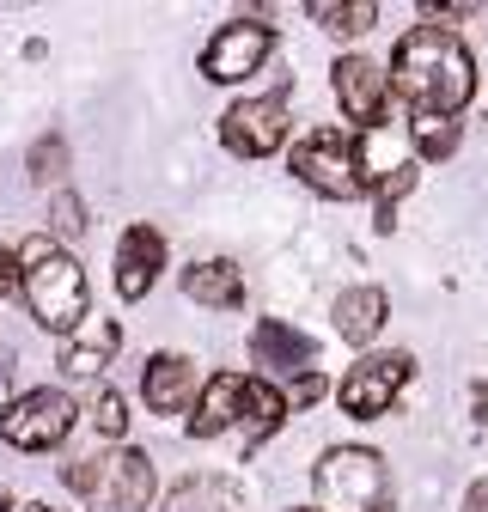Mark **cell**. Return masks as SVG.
Listing matches in <instances>:
<instances>
[{"instance_id": "2e32d148", "label": "cell", "mask_w": 488, "mask_h": 512, "mask_svg": "<svg viewBox=\"0 0 488 512\" xmlns=\"http://www.w3.org/2000/svg\"><path fill=\"white\" fill-rule=\"evenodd\" d=\"M385 317H391L385 287H348V293L336 299V336L354 342V348H366V342L385 330Z\"/></svg>"}, {"instance_id": "d6986e66", "label": "cell", "mask_w": 488, "mask_h": 512, "mask_svg": "<svg viewBox=\"0 0 488 512\" xmlns=\"http://www.w3.org/2000/svg\"><path fill=\"white\" fill-rule=\"evenodd\" d=\"M281 421H287V397L275 391L269 378H244V415H238V427H244V445L269 439Z\"/></svg>"}, {"instance_id": "8992f818", "label": "cell", "mask_w": 488, "mask_h": 512, "mask_svg": "<svg viewBox=\"0 0 488 512\" xmlns=\"http://www.w3.org/2000/svg\"><path fill=\"white\" fill-rule=\"evenodd\" d=\"M74 397L68 391H25V397H13L7 403V415H0V439L7 445H19V452H49V445H61L74 433Z\"/></svg>"}, {"instance_id": "603a6c76", "label": "cell", "mask_w": 488, "mask_h": 512, "mask_svg": "<svg viewBox=\"0 0 488 512\" xmlns=\"http://www.w3.org/2000/svg\"><path fill=\"white\" fill-rule=\"evenodd\" d=\"M92 427H98L104 439H122V433H129V403H122V391H98V397H92Z\"/></svg>"}, {"instance_id": "3957f363", "label": "cell", "mask_w": 488, "mask_h": 512, "mask_svg": "<svg viewBox=\"0 0 488 512\" xmlns=\"http://www.w3.org/2000/svg\"><path fill=\"white\" fill-rule=\"evenodd\" d=\"M61 482H68L92 512H147V500H153V458L135 452V445H116V452L68 464Z\"/></svg>"}, {"instance_id": "f1b7e54d", "label": "cell", "mask_w": 488, "mask_h": 512, "mask_svg": "<svg viewBox=\"0 0 488 512\" xmlns=\"http://www.w3.org/2000/svg\"><path fill=\"white\" fill-rule=\"evenodd\" d=\"M464 512H488V482H470V494H464Z\"/></svg>"}, {"instance_id": "7c38bea8", "label": "cell", "mask_w": 488, "mask_h": 512, "mask_svg": "<svg viewBox=\"0 0 488 512\" xmlns=\"http://www.w3.org/2000/svg\"><path fill=\"white\" fill-rule=\"evenodd\" d=\"M238 415H244V372H220L190 403V439H220L238 427Z\"/></svg>"}, {"instance_id": "6da1fadb", "label": "cell", "mask_w": 488, "mask_h": 512, "mask_svg": "<svg viewBox=\"0 0 488 512\" xmlns=\"http://www.w3.org/2000/svg\"><path fill=\"white\" fill-rule=\"evenodd\" d=\"M385 86H397V98L415 104V116H458L476 92V61L452 31L415 25V31H403V43L391 55Z\"/></svg>"}, {"instance_id": "f546056e", "label": "cell", "mask_w": 488, "mask_h": 512, "mask_svg": "<svg viewBox=\"0 0 488 512\" xmlns=\"http://www.w3.org/2000/svg\"><path fill=\"white\" fill-rule=\"evenodd\" d=\"M19 512H55V506H43V500H31V506H19Z\"/></svg>"}, {"instance_id": "484cf974", "label": "cell", "mask_w": 488, "mask_h": 512, "mask_svg": "<svg viewBox=\"0 0 488 512\" xmlns=\"http://www.w3.org/2000/svg\"><path fill=\"white\" fill-rule=\"evenodd\" d=\"M281 397H287V409H312V403L324 397V372H299L293 391H281Z\"/></svg>"}, {"instance_id": "4316f807", "label": "cell", "mask_w": 488, "mask_h": 512, "mask_svg": "<svg viewBox=\"0 0 488 512\" xmlns=\"http://www.w3.org/2000/svg\"><path fill=\"white\" fill-rule=\"evenodd\" d=\"M19 293V263H13V250H0V299Z\"/></svg>"}, {"instance_id": "30bf717a", "label": "cell", "mask_w": 488, "mask_h": 512, "mask_svg": "<svg viewBox=\"0 0 488 512\" xmlns=\"http://www.w3.org/2000/svg\"><path fill=\"white\" fill-rule=\"evenodd\" d=\"M330 86H336V104H342L348 122H360V128L385 122V98H391V86H385V68H379V61L342 55L336 68H330Z\"/></svg>"}, {"instance_id": "7402d4cb", "label": "cell", "mask_w": 488, "mask_h": 512, "mask_svg": "<svg viewBox=\"0 0 488 512\" xmlns=\"http://www.w3.org/2000/svg\"><path fill=\"white\" fill-rule=\"evenodd\" d=\"M458 147V116H409V153L446 159Z\"/></svg>"}, {"instance_id": "5b68a950", "label": "cell", "mask_w": 488, "mask_h": 512, "mask_svg": "<svg viewBox=\"0 0 488 512\" xmlns=\"http://www.w3.org/2000/svg\"><path fill=\"white\" fill-rule=\"evenodd\" d=\"M293 177H299L305 189H318V196H330V202L366 196L360 165H354V141L342 135V128H318V135H305V141L293 147Z\"/></svg>"}, {"instance_id": "cb8c5ba5", "label": "cell", "mask_w": 488, "mask_h": 512, "mask_svg": "<svg viewBox=\"0 0 488 512\" xmlns=\"http://www.w3.org/2000/svg\"><path fill=\"white\" fill-rule=\"evenodd\" d=\"M49 214H55L49 226H55L61 238H74V232H86V208H80V196H55V208H49Z\"/></svg>"}, {"instance_id": "9c48e42d", "label": "cell", "mask_w": 488, "mask_h": 512, "mask_svg": "<svg viewBox=\"0 0 488 512\" xmlns=\"http://www.w3.org/2000/svg\"><path fill=\"white\" fill-rule=\"evenodd\" d=\"M220 141L238 159H269L287 141V98L281 92H269V98H238L220 116Z\"/></svg>"}, {"instance_id": "5bb4252c", "label": "cell", "mask_w": 488, "mask_h": 512, "mask_svg": "<svg viewBox=\"0 0 488 512\" xmlns=\"http://www.w3.org/2000/svg\"><path fill=\"white\" fill-rule=\"evenodd\" d=\"M354 165H360V183H366V189H379L385 177H397V171L409 165V128L373 122V128L354 141Z\"/></svg>"}, {"instance_id": "ac0fdd59", "label": "cell", "mask_w": 488, "mask_h": 512, "mask_svg": "<svg viewBox=\"0 0 488 512\" xmlns=\"http://www.w3.org/2000/svg\"><path fill=\"white\" fill-rule=\"evenodd\" d=\"M116 342H122V330L110 324V317H86V324L68 336V348H61V372H68V378H92L98 366H110Z\"/></svg>"}, {"instance_id": "83f0119b", "label": "cell", "mask_w": 488, "mask_h": 512, "mask_svg": "<svg viewBox=\"0 0 488 512\" xmlns=\"http://www.w3.org/2000/svg\"><path fill=\"white\" fill-rule=\"evenodd\" d=\"M7 403H13V354L0 348V415H7Z\"/></svg>"}, {"instance_id": "7a4b0ae2", "label": "cell", "mask_w": 488, "mask_h": 512, "mask_svg": "<svg viewBox=\"0 0 488 512\" xmlns=\"http://www.w3.org/2000/svg\"><path fill=\"white\" fill-rule=\"evenodd\" d=\"M13 263H19V293H25L31 317L55 336H74L86 324V269L68 250H55L49 238H25L13 250Z\"/></svg>"}, {"instance_id": "d4e9b609", "label": "cell", "mask_w": 488, "mask_h": 512, "mask_svg": "<svg viewBox=\"0 0 488 512\" xmlns=\"http://www.w3.org/2000/svg\"><path fill=\"white\" fill-rule=\"evenodd\" d=\"M61 165H68V147H61V141H43V147L31 153V177H37V183L61 177Z\"/></svg>"}, {"instance_id": "4fadbf2b", "label": "cell", "mask_w": 488, "mask_h": 512, "mask_svg": "<svg viewBox=\"0 0 488 512\" xmlns=\"http://www.w3.org/2000/svg\"><path fill=\"white\" fill-rule=\"evenodd\" d=\"M141 391H147V409H159V415H183L196 403V366L183 360V354H153L147 360V378H141Z\"/></svg>"}, {"instance_id": "44dd1931", "label": "cell", "mask_w": 488, "mask_h": 512, "mask_svg": "<svg viewBox=\"0 0 488 512\" xmlns=\"http://www.w3.org/2000/svg\"><path fill=\"white\" fill-rule=\"evenodd\" d=\"M305 13H312L324 31H336V37H360V31L379 25V7H373V0H342V7H336V0H312Z\"/></svg>"}, {"instance_id": "ffe728a7", "label": "cell", "mask_w": 488, "mask_h": 512, "mask_svg": "<svg viewBox=\"0 0 488 512\" xmlns=\"http://www.w3.org/2000/svg\"><path fill=\"white\" fill-rule=\"evenodd\" d=\"M165 512H238V488L220 476H183L165 500Z\"/></svg>"}, {"instance_id": "e0dca14e", "label": "cell", "mask_w": 488, "mask_h": 512, "mask_svg": "<svg viewBox=\"0 0 488 512\" xmlns=\"http://www.w3.org/2000/svg\"><path fill=\"white\" fill-rule=\"evenodd\" d=\"M183 293H190L196 305H208V311H238L244 305V275H238V263H226V256L190 263L183 269Z\"/></svg>"}, {"instance_id": "277c9868", "label": "cell", "mask_w": 488, "mask_h": 512, "mask_svg": "<svg viewBox=\"0 0 488 512\" xmlns=\"http://www.w3.org/2000/svg\"><path fill=\"white\" fill-rule=\"evenodd\" d=\"M312 488H318V512H385L391 506L385 458L366 452V445H336V452H324L318 470H312Z\"/></svg>"}, {"instance_id": "9a60e30c", "label": "cell", "mask_w": 488, "mask_h": 512, "mask_svg": "<svg viewBox=\"0 0 488 512\" xmlns=\"http://www.w3.org/2000/svg\"><path fill=\"white\" fill-rule=\"evenodd\" d=\"M251 354H257V366H275V372H312V360H318L312 336H299L281 317H263L251 330Z\"/></svg>"}, {"instance_id": "8fae6325", "label": "cell", "mask_w": 488, "mask_h": 512, "mask_svg": "<svg viewBox=\"0 0 488 512\" xmlns=\"http://www.w3.org/2000/svg\"><path fill=\"white\" fill-rule=\"evenodd\" d=\"M165 269V238L153 226H129L116 244V293L122 299H147V287Z\"/></svg>"}, {"instance_id": "ba28073f", "label": "cell", "mask_w": 488, "mask_h": 512, "mask_svg": "<svg viewBox=\"0 0 488 512\" xmlns=\"http://www.w3.org/2000/svg\"><path fill=\"white\" fill-rule=\"evenodd\" d=\"M409 372H415V360H409V354H366V360H360V366H348V378L336 384L342 415H354V421L385 415V409L397 403V391L409 384Z\"/></svg>"}, {"instance_id": "52a82bcc", "label": "cell", "mask_w": 488, "mask_h": 512, "mask_svg": "<svg viewBox=\"0 0 488 512\" xmlns=\"http://www.w3.org/2000/svg\"><path fill=\"white\" fill-rule=\"evenodd\" d=\"M269 49H275V25H263V19H232V25H220L208 37L202 74L214 86H238V80H251L263 61H269Z\"/></svg>"}]
</instances>
